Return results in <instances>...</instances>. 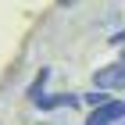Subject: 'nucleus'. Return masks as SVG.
<instances>
[{
  "mask_svg": "<svg viewBox=\"0 0 125 125\" xmlns=\"http://www.w3.org/2000/svg\"><path fill=\"white\" fill-rule=\"evenodd\" d=\"M118 122H125V100H104L89 111L86 125H118Z\"/></svg>",
  "mask_w": 125,
  "mask_h": 125,
  "instance_id": "1",
  "label": "nucleus"
},
{
  "mask_svg": "<svg viewBox=\"0 0 125 125\" xmlns=\"http://www.w3.org/2000/svg\"><path fill=\"white\" fill-rule=\"evenodd\" d=\"M96 86L100 89H122L125 86V61L122 64H107L96 72Z\"/></svg>",
  "mask_w": 125,
  "mask_h": 125,
  "instance_id": "2",
  "label": "nucleus"
},
{
  "mask_svg": "<svg viewBox=\"0 0 125 125\" xmlns=\"http://www.w3.org/2000/svg\"><path fill=\"white\" fill-rule=\"evenodd\" d=\"M86 100H89V104H93V107H96V104H104V100H111V96H107V93H104V89H96V93H89V96H86Z\"/></svg>",
  "mask_w": 125,
  "mask_h": 125,
  "instance_id": "3",
  "label": "nucleus"
},
{
  "mask_svg": "<svg viewBox=\"0 0 125 125\" xmlns=\"http://www.w3.org/2000/svg\"><path fill=\"white\" fill-rule=\"evenodd\" d=\"M111 43H125V29H122V32H115V39H111Z\"/></svg>",
  "mask_w": 125,
  "mask_h": 125,
  "instance_id": "4",
  "label": "nucleus"
}]
</instances>
